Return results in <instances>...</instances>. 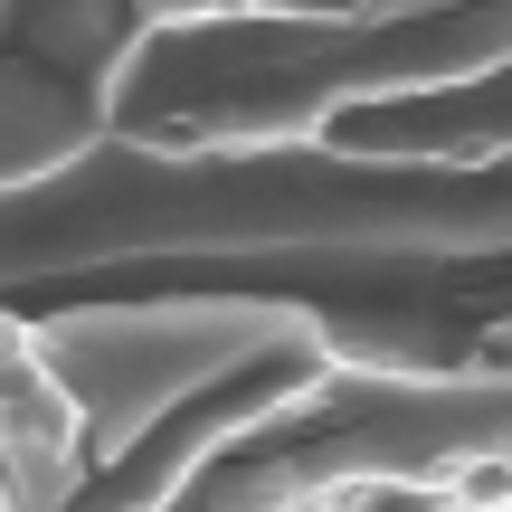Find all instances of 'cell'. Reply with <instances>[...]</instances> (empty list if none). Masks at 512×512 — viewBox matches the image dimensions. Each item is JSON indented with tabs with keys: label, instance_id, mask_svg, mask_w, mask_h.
<instances>
[{
	"label": "cell",
	"instance_id": "cell-1",
	"mask_svg": "<svg viewBox=\"0 0 512 512\" xmlns=\"http://www.w3.org/2000/svg\"><path fill=\"white\" fill-rule=\"evenodd\" d=\"M266 294L342 370L512 380V152L95 143L0 190V313Z\"/></svg>",
	"mask_w": 512,
	"mask_h": 512
},
{
	"label": "cell",
	"instance_id": "cell-2",
	"mask_svg": "<svg viewBox=\"0 0 512 512\" xmlns=\"http://www.w3.org/2000/svg\"><path fill=\"white\" fill-rule=\"evenodd\" d=\"M76 408V484L67 512H171L190 475L313 380H332V342L313 313L266 294H143V304H57L19 313Z\"/></svg>",
	"mask_w": 512,
	"mask_h": 512
},
{
	"label": "cell",
	"instance_id": "cell-3",
	"mask_svg": "<svg viewBox=\"0 0 512 512\" xmlns=\"http://www.w3.org/2000/svg\"><path fill=\"white\" fill-rule=\"evenodd\" d=\"M143 38V0H0V190L114 143V86Z\"/></svg>",
	"mask_w": 512,
	"mask_h": 512
},
{
	"label": "cell",
	"instance_id": "cell-4",
	"mask_svg": "<svg viewBox=\"0 0 512 512\" xmlns=\"http://www.w3.org/2000/svg\"><path fill=\"white\" fill-rule=\"evenodd\" d=\"M342 512H465L446 484H361V494H342Z\"/></svg>",
	"mask_w": 512,
	"mask_h": 512
},
{
	"label": "cell",
	"instance_id": "cell-5",
	"mask_svg": "<svg viewBox=\"0 0 512 512\" xmlns=\"http://www.w3.org/2000/svg\"><path fill=\"white\" fill-rule=\"evenodd\" d=\"M256 0H143V29H200V19H247Z\"/></svg>",
	"mask_w": 512,
	"mask_h": 512
},
{
	"label": "cell",
	"instance_id": "cell-6",
	"mask_svg": "<svg viewBox=\"0 0 512 512\" xmlns=\"http://www.w3.org/2000/svg\"><path fill=\"white\" fill-rule=\"evenodd\" d=\"M313 512H342V503H313Z\"/></svg>",
	"mask_w": 512,
	"mask_h": 512
}]
</instances>
